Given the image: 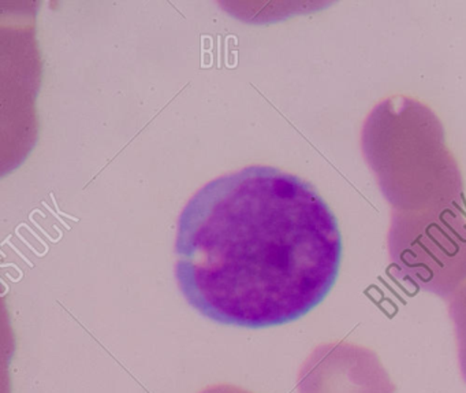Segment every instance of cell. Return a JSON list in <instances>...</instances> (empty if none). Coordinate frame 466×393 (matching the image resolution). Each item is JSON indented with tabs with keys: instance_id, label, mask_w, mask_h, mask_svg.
I'll return each instance as SVG.
<instances>
[{
	"instance_id": "1",
	"label": "cell",
	"mask_w": 466,
	"mask_h": 393,
	"mask_svg": "<svg viewBox=\"0 0 466 393\" xmlns=\"http://www.w3.org/2000/svg\"><path fill=\"white\" fill-rule=\"evenodd\" d=\"M179 291L218 324L261 329L297 321L337 281L342 237L309 182L248 166L207 182L179 214Z\"/></svg>"
}]
</instances>
